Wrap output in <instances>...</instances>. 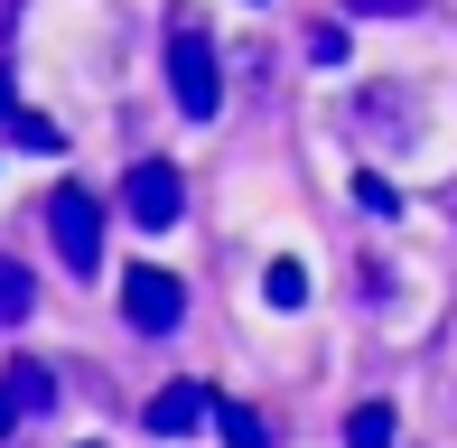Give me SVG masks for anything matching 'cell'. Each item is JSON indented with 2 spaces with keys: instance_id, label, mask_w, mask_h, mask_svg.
Wrapping results in <instances>:
<instances>
[{
  "instance_id": "6da1fadb",
  "label": "cell",
  "mask_w": 457,
  "mask_h": 448,
  "mask_svg": "<svg viewBox=\"0 0 457 448\" xmlns=\"http://www.w3.org/2000/svg\"><path fill=\"white\" fill-rule=\"evenodd\" d=\"M169 94H178V112H187V121H215V104H224L215 37H205L196 19H178V29H169Z\"/></svg>"
},
{
  "instance_id": "7a4b0ae2",
  "label": "cell",
  "mask_w": 457,
  "mask_h": 448,
  "mask_svg": "<svg viewBox=\"0 0 457 448\" xmlns=\"http://www.w3.org/2000/svg\"><path fill=\"white\" fill-rule=\"evenodd\" d=\"M47 243H56V261H66L75 280L103 271V206H94L85 187H56L47 196Z\"/></svg>"
},
{
  "instance_id": "3957f363",
  "label": "cell",
  "mask_w": 457,
  "mask_h": 448,
  "mask_svg": "<svg viewBox=\"0 0 457 448\" xmlns=\"http://www.w3.org/2000/svg\"><path fill=\"white\" fill-rule=\"evenodd\" d=\"M121 215H131L140 234H169V224L187 215V178L169 169V159H140V169L121 178Z\"/></svg>"
},
{
  "instance_id": "277c9868",
  "label": "cell",
  "mask_w": 457,
  "mask_h": 448,
  "mask_svg": "<svg viewBox=\"0 0 457 448\" xmlns=\"http://www.w3.org/2000/svg\"><path fill=\"white\" fill-rule=\"evenodd\" d=\"M121 318H131L140 336H169L178 318H187V280H178V271H150V261H140V271L121 280Z\"/></svg>"
},
{
  "instance_id": "5b68a950",
  "label": "cell",
  "mask_w": 457,
  "mask_h": 448,
  "mask_svg": "<svg viewBox=\"0 0 457 448\" xmlns=\"http://www.w3.org/2000/svg\"><path fill=\"white\" fill-rule=\"evenodd\" d=\"M56 402V364H37V355H19L10 374H0V439L19 430V420H37Z\"/></svg>"
},
{
  "instance_id": "8992f818",
  "label": "cell",
  "mask_w": 457,
  "mask_h": 448,
  "mask_svg": "<svg viewBox=\"0 0 457 448\" xmlns=\"http://www.w3.org/2000/svg\"><path fill=\"white\" fill-rule=\"evenodd\" d=\"M205 411H215V402H205V383H169V393L150 402V430H159V439H178V430H196Z\"/></svg>"
},
{
  "instance_id": "52a82bcc",
  "label": "cell",
  "mask_w": 457,
  "mask_h": 448,
  "mask_svg": "<svg viewBox=\"0 0 457 448\" xmlns=\"http://www.w3.org/2000/svg\"><path fill=\"white\" fill-rule=\"evenodd\" d=\"M29 309H37V280H29V261H0V328H19Z\"/></svg>"
},
{
  "instance_id": "ba28073f",
  "label": "cell",
  "mask_w": 457,
  "mask_h": 448,
  "mask_svg": "<svg viewBox=\"0 0 457 448\" xmlns=\"http://www.w3.org/2000/svg\"><path fill=\"white\" fill-rule=\"evenodd\" d=\"M215 430H224V448H271L262 411H243V402H215Z\"/></svg>"
},
{
  "instance_id": "9c48e42d",
  "label": "cell",
  "mask_w": 457,
  "mask_h": 448,
  "mask_svg": "<svg viewBox=\"0 0 457 448\" xmlns=\"http://www.w3.org/2000/svg\"><path fill=\"white\" fill-rule=\"evenodd\" d=\"M345 448H392V402H355V420H345Z\"/></svg>"
},
{
  "instance_id": "30bf717a",
  "label": "cell",
  "mask_w": 457,
  "mask_h": 448,
  "mask_svg": "<svg viewBox=\"0 0 457 448\" xmlns=\"http://www.w3.org/2000/svg\"><path fill=\"white\" fill-rule=\"evenodd\" d=\"M262 290H271V309H299V299H308V271H299V261H271Z\"/></svg>"
},
{
  "instance_id": "8fae6325",
  "label": "cell",
  "mask_w": 457,
  "mask_h": 448,
  "mask_svg": "<svg viewBox=\"0 0 457 448\" xmlns=\"http://www.w3.org/2000/svg\"><path fill=\"white\" fill-rule=\"evenodd\" d=\"M355 196H364V215H402V196H392V178H373V169L355 178Z\"/></svg>"
},
{
  "instance_id": "7c38bea8",
  "label": "cell",
  "mask_w": 457,
  "mask_h": 448,
  "mask_svg": "<svg viewBox=\"0 0 457 448\" xmlns=\"http://www.w3.org/2000/svg\"><path fill=\"white\" fill-rule=\"evenodd\" d=\"M345 10H355V19H411L420 0H345Z\"/></svg>"
}]
</instances>
